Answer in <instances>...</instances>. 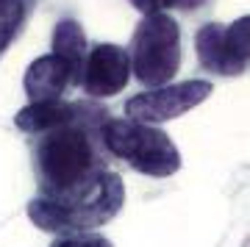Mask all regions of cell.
<instances>
[{"instance_id":"obj_12","label":"cell","mask_w":250,"mask_h":247,"mask_svg":"<svg viewBox=\"0 0 250 247\" xmlns=\"http://www.w3.org/2000/svg\"><path fill=\"white\" fill-rule=\"evenodd\" d=\"M139 14L153 17V14H167V9L172 6V0H128Z\"/></svg>"},{"instance_id":"obj_10","label":"cell","mask_w":250,"mask_h":247,"mask_svg":"<svg viewBox=\"0 0 250 247\" xmlns=\"http://www.w3.org/2000/svg\"><path fill=\"white\" fill-rule=\"evenodd\" d=\"M36 0H0V59L17 42L25 22L34 14Z\"/></svg>"},{"instance_id":"obj_13","label":"cell","mask_w":250,"mask_h":247,"mask_svg":"<svg viewBox=\"0 0 250 247\" xmlns=\"http://www.w3.org/2000/svg\"><path fill=\"white\" fill-rule=\"evenodd\" d=\"M203 3H206V0H172V6L181 9V11H197Z\"/></svg>"},{"instance_id":"obj_3","label":"cell","mask_w":250,"mask_h":247,"mask_svg":"<svg viewBox=\"0 0 250 247\" xmlns=\"http://www.w3.org/2000/svg\"><path fill=\"white\" fill-rule=\"evenodd\" d=\"M131 75L142 86H167L181 70V28L170 14L142 17L131 36Z\"/></svg>"},{"instance_id":"obj_6","label":"cell","mask_w":250,"mask_h":247,"mask_svg":"<svg viewBox=\"0 0 250 247\" xmlns=\"http://www.w3.org/2000/svg\"><path fill=\"white\" fill-rule=\"evenodd\" d=\"M131 78V62L125 47L111 42H100L89 47L83 72H81V86L89 97L103 100V97H114L128 86Z\"/></svg>"},{"instance_id":"obj_4","label":"cell","mask_w":250,"mask_h":247,"mask_svg":"<svg viewBox=\"0 0 250 247\" xmlns=\"http://www.w3.org/2000/svg\"><path fill=\"white\" fill-rule=\"evenodd\" d=\"M211 92H214V83L203 78L147 89V92H139V95H134L125 103V120L145 123V125L170 123L175 117L197 108L200 103H206L211 97Z\"/></svg>"},{"instance_id":"obj_8","label":"cell","mask_w":250,"mask_h":247,"mask_svg":"<svg viewBox=\"0 0 250 247\" xmlns=\"http://www.w3.org/2000/svg\"><path fill=\"white\" fill-rule=\"evenodd\" d=\"M86 53H89V44H86V34H83L81 22L72 17L59 20L53 28V53L50 56H56L67 67L70 83H81V72H83Z\"/></svg>"},{"instance_id":"obj_1","label":"cell","mask_w":250,"mask_h":247,"mask_svg":"<svg viewBox=\"0 0 250 247\" xmlns=\"http://www.w3.org/2000/svg\"><path fill=\"white\" fill-rule=\"evenodd\" d=\"M108 117V111L83 100L75 103L70 120L31 142L36 197L53 228L86 220L106 192L111 156L103 147L100 131Z\"/></svg>"},{"instance_id":"obj_7","label":"cell","mask_w":250,"mask_h":247,"mask_svg":"<svg viewBox=\"0 0 250 247\" xmlns=\"http://www.w3.org/2000/svg\"><path fill=\"white\" fill-rule=\"evenodd\" d=\"M22 86H25V95L31 97V103L62 100L64 89L70 86V72L56 56H39L36 62L28 64Z\"/></svg>"},{"instance_id":"obj_9","label":"cell","mask_w":250,"mask_h":247,"mask_svg":"<svg viewBox=\"0 0 250 247\" xmlns=\"http://www.w3.org/2000/svg\"><path fill=\"white\" fill-rule=\"evenodd\" d=\"M72 111H75V103H67V100L28 103L25 108H20L14 114V125H17V131L28 133V136H39V133L62 125L64 120H70Z\"/></svg>"},{"instance_id":"obj_2","label":"cell","mask_w":250,"mask_h":247,"mask_svg":"<svg viewBox=\"0 0 250 247\" xmlns=\"http://www.w3.org/2000/svg\"><path fill=\"white\" fill-rule=\"evenodd\" d=\"M103 147L111 159L125 161L134 172L147 178H170L181 169V153L175 142L156 125L108 117L100 131Z\"/></svg>"},{"instance_id":"obj_5","label":"cell","mask_w":250,"mask_h":247,"mask_svg":"<svg viewBox=\"0 0 250 247\" xmlns=\"http://www.w3.org/2000/svg\"><path fill=\"white\" fill-rule=\"evenodd\" d=\"M197 62L206 72L239 78L248 72V17L233 20L231 25L206 22L195 34Z\"/></svg>"},{"instance_id":"obj_11","label":"cell","mask_w":250,"mask_h":247,"mask_svg":"<svg viewBox=\"0 0 250 247\" xmlns=\"http://www.w3.org/2000/svg\"><path fill=\"white\" fill-rule=\"evenodd\" d=\"M50 247H114L103 233L89 230V233H67V236H56Z\"/></svg>"}]
</instances>
